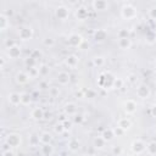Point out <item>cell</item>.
I'll return each instance as SVG.
<instances>
[{
  "instance_id": "6da1fadb",
  "label": "cell",
  "mask_w": 156,
  "mask_h": 156,
  "mask_svg": "<svg viewBox=\"0 0 156 156\" xmlns=\"http://www.w3.org/2000/svg\"><path fill=\"white\" fill-rule=\"evenodd\" d=\"M115 77L111 72H105L104 74L100 76L99 78V85L102 87L104 89H107V88H112L113 87V82H115Z\"/></svg>"
},
{
  "instance_id": "7a4b0ae2",
  "label": "cell",
  "mask_w": 156,
  "mask_h": 156,
  "mask_svg": "<svg viewBox=\"0 0 156 156\" xmlns=\"http://www.w3.org/2000/svg\"><path fill=\"white\" fill-rule=\"evenodd\" d=\"M121 15H122V17L126 18V20H132V18H134V17L136 16V10H135V7H134L133 5L127 4V5H124V6L122 7Z\"/></svg>"
},
{
  "instance_id": "3957f363",
  "label": "cell",
  "mask_w": 156,
  "mask_h": 156,
  "mask_svg": "<svg viewBox=\"0 0 156 156\" xmlns=\"http://www.w3.org/2000/svg\"><path fill=\"white\" fill-rule=\"evenodd\" d=\"M18 37L22 40H29L33 37V29L30 27H28V26H23L18 30Z\"/></svg>"
},
{
  "instance_id": "277c9868",
  "label": "cell",
  "mask_w": 156,
  "mask_h": 156,
  "mask_svg": "<svg viewBox=\"0 0 156 156\" xmlns=\"http://www.w3.org/2000/svg\"><path fill=\"white\" fill-rule=\"evenodd\" d=\"M55 15H56V17L58 18V20H66L68 16H69V10H68V7H66L65 5H60L58 7H56V10H55Z\"/></svg>"
},
{
  "instance_id": "5b68a950",
  "label": "cell",
  "mask_w": 156,
  "mask_h": 156,
  "mask_svg": "<svg viewBox=\"0 0 156 156\" xmlns=\"http://www.w3.org/2000/svg\"><path fill=\"white\" fill-rule=\"evenodd\" d=\"M11 147H17L20 144H21V136L16 133H12V134H9L6 136V140H5Z\"/></svg>"
},
{
  "instance_id": "8992f818",
  "label": "cell",
  "mask_w": 156,
  "mask_h": 156,
  "mask_svg": "<svg viewBox=\"0 0 156 156\" xmlns=\"http://www.w3.org/2000/svg\"><path fill=\"white\" fill-rule=\"evenodd\" d=\"M146 149V145L141 141V140H134L132 143V151L135 154V155H140L145 151Z\"/></svg>"
},
{
  "instance_id": "52a82bcc",
  "label": "cell",
  "mask_w": 156,
  "mask_h": 156,
  "mask_svg": "<svg viewBox=\"0 0 156 156\" xmlns=\"http://www.w3.org/2000/svg\"><path fill=\"white\" fill-rule=\"evenodd\" d=\"M67 43L71 46H79L83 43V38H82V35H79L77 33H72V34H69Z\"/></svg>"
},
{
  "instance_id": "ba28073f",
  "label": "cell",
  "mask_w": 156,
  "mask_h": 156,
  "mask_svg": "<svg viewBox=\"0 0 156 156\" xmlns=\"http://www.w3.org/2000/svg\"><path fill=\"white\" fill-rule=\"evenodd\" d=\"M91 6L95 11H104L108 7V2L106 0H94L91 2Z\"/></svg>"
},
{
  "instance_id": "9c48e42d",
  "label": "cell",
  "mask_w": 156,
  "mask_h": 156,
  "mask_svg": "<svg viewBox=\"0 0 156 156\" xmlns=\"http://www.w3.org/2000/svg\"><path fill=\"white\" fill-rule=\"evenodd\" d=\"M136 95H138L139 98H141V99H146V98H149V95H150V89L147 88V85L141 84V85H139V87L136 88Z\"/></svg>"
},
{
  "instance_id": "30bf717a",
  "label": "cell",
  "mask_w": 156,
  "mask_h": 156,
  "mask_svg": "<svg viewBox=\"0 0 156 156\" xmlns=\"http://www.w3.org/2000/svg\"><path fill=\"white\" fill-rule=\"evenodd\" d=\"M88 16H89V10H88L87 7H84V6H79V7L76 10V17H77L78 20L83 21V20L88 18Z\"/></svg>"
},
{
  "instance_id": "8fae6325",
  "label": "cell",
  "mask_w": 156,
  "mask_h": 156,
  "mask_svg": "<svg viewBox=\"0 0 156 156\" xmlns=\"http://www.w3.org/2000/svg\"><path fill=\"white\" fill-rule=\"evenodd\" d=\"M7 55H9V57H11V58H17V57H20V55H21V48H20L17 44L13 45L12 48L7 49Z\"/></svg>"
},
{
  "instance_id": "7c38bea8",
  "label": "cell",
  "mask_w": 156,
  "mask_h": 156,
  "mask_svg": "<svg viewBox=\"0 0 156 156\" xmlns=\"http://www.w3.org/2000/svg\"><path fill=\"white\" fill-rule=\"evenodd\" d=\"M71 80V76L67 73V72H60L57 74V82L61 84V85H66L68 84Z\"/></svg>"
},
{
  "instance_id": "4fadbf2b",
  "label": "cell",
  "mask_w": 156,
  "mask_h": 156,
  "mask_svg": "<svg viewBox=\"0 0 156 156\" xmlns=\"http://www.w3.org/2000/svg\"><path fill=\"white\" fill-rule=\"evenodd\" d=\"M124 111L127 113H134L136 111V102L134 100H127L124 102Z\"/></svg>"
},
{
  "instance_id": "5bb4252c",
  "label": "cell",
  "mask_w": 156,
  "mask_h": 156,
  "mask_svg": "<svg viewBox=\"0 0 156 156\" xmlns=\"http://www.w3.org/2000/svg\"><path fill=\"white\" fill-rule=\"evenodd\" d=\"M106 38H107V32H106L105 29H96V30L94 32V39H95L96 41L101 43V41H104Z\"/></svg>"
},
{
  "instance_id": "9a60e30c",
  "label": "cell",
  "mask_w": 156,
  "mask_h": 156,
  "mask_svg": "<svg viewBox=\"0 0 156 156\" xmlns=\"http://www.w3.org/2000/svg\"><path fill=\"white\" fill-rule=\"evenodd\" d=\"M30 116H32L33 119L39 121V119H43V118L45 117V113H44V110H43V108H40V107H35V108L32 111Z\"/></svg>"
},
{
  "instance_id": "2e32d148",
  "label": "cell",
  "mask_w": 156,
  "mask_h": 156,
  "mask_svg": "<svg viewBox=\"0 0 156 156\" xmlns=\"http://www.w3.org/2000/svg\"><path fill=\"white\" fill-rule=\"evenodd\" d=\"M78 62H79V58H78V56H76V55H68L67 57H66V65L68 66V67H72V68H74L77 65H78Z\"/></svg>"
},
{
  "instance_id": "e0dca14e",
  "label": "cell",
  "mask_w": 156,
  "mask_h": 156,
  "mask_svg": "<svg viewBox=\"0 0 156 156\" xmlns=\"http://www.w3.org/2000/svg\"><path fill=\"white\" fill-rule=\"evenodd\" d=\"M9 102L13 106H17L21 104V94L18 93H11L9 95Z\"/></svg>"
},
{
  "instance_id": "ac0fdd59",
  "label": "cell",
  "mask_w": 156,
  "mask_h": 156,
  "mask_svg": "<svg viewBox=\"0 0 156 156\" xmlns=\"http://www.w3.org/2000/svg\"><path fill=\"white\" fill-rule=\"evenodd\" d=\"M29 79H30L29 76H28V73H26V72H18V73L16 74V82L20 83V84H26Z\"/></svg>"
},
{
  "instance_id": "d6986e66",
  "label": "cell",
  "mask_w": 156,
  "mask_h": 156,
  "mask_svg": "<svg viewBox=\"0 0 156 156\" xmlns=\"http://www.w3.org/2000/svg\"><path fill=\"white\" fill-rule=\"evenodd\" d=\"M101 136L104 138L105 141H111V140L115 138L113 129H111V128H106V129H104L102 133H101Z\"/></svg>"
},
{
  "instance_id": "ffe728a7",
  "label": "cell",
  "mask_w": 156,
  "mask_h": 156,
  "mask_svg": "<svg viewBox=\"0 0 156 156\" xmlns=\"http://www.w3.org/2000/svg\"><path fill=\"white\" fill-rule=\"evenodd\" d=\"M117 126H118V127H121V128H122V129L126 132V130H128V129L130 128L132 122H130L128 118H126V117H124V118H119V119H118Z\"/></svg>"
},
{
  "instance_id": "44dd1931",
  "label": "cell",
  "mask_w": 156,
  "mask_h": 156,
  "mask_svg": "<svg viewBox=\"0 0 156 156\" xmlns=\"http://www.w3.org/2000/svg\"><path fill=\"white\" fill-rule=\"evenodd\" d=\"M65 112H66V115H68V116H74V115L77 113V107H76V105H74L73 102L66 104V106H65Z\"/></svg>"
},
{
  "instance_id": "7402d4cb",
  "label": "cell",
  "mask_w": 156,
  "mask_h": 156,
  "mask_svg": "<svg viewBox=\"0 0 156 156\" xmlns=\"http://www.w3.org/2000/svg\"><path fill=\"white\" fill-rule=\"evenodd\" d=\"M79 147H80V143H79L78 139H71V140L68 141V149H69L71 151L76 152V151L79 150Z\"/></svg>"
},
{
  "instance_id": "603a6c76",
  "label": "cell",
  "mask_w": 156,
  "mask_h": 156,
  "mask_svg": "<svg viewBox=\"0 0 156 156\" xmlns=\"http://www.w3.org/2000/svg\"><path fill=\"white\" fill-rule=\"evenodd\" d=\"M9 24H10L9 17L5 13H1L0 15V30H5L9 27Z\"/></svg>"
},
{
  "instance_id": "cb8c5ba5",
  "label": "cell",
  "mask_w": 156,
  "mask_h": 156,
  "mask_svg": "<svg viewBox=\"0 0 156 156\" xmlns=\"http://www.w3.org/2000/svg\"><path fill=\"white\" fill-rule=\"evenodd\" d=\"M118 46H119L121 49H124V50L129 49V48L132 46V41H130V38L119 39V40H118Z\"/></svg>"
},
{
  "instance_id": "d4e9b609",
  "label": "cell",
  "mask_w": 156,
  "mask_h": 156,
  "mask_svg": "<svg viewBox=\"0 0 156 156\" xmlns=\"http://www.w3.org/2000/svg\"><path fill=\"white\" fill-rule=\"evenodd\" d=\"M51 140H52V136H51L50 133L44 132V133L40 134V143H41L43 145H44V144H50Z\"/></svg>"
},
{
  "instance_id": "484cf974",
  "label": "cell",
  "mask_w": 156,
  "mask_h": 156,
  "mask_svg": "<svg viewBox=\"0 0 156 156\" xmlns=\"http://www.w3.org/2000/svg\"><path fill=\"white\" fill-rule=\"evenodd\" d=\"M93 144H94V146H95L96 149H102V147L105 146L106 141H105V140H104V138H102V136L100 135V136H96V138L94 139Z\"/></svg>"
},
{
  "instance_id": "4316f807",
  "label": "cell",
  "mask_w": 156,
  "mask_h": 156,
  "mask_svg": "<svg viewBox=\"0 0 156 156\" xmlns=\"http://www.w3.org/2000/svg\"><path fill=\"white\" fill-rule=\"evenodd\" d=\"M41 152H43V155H45V156H51L52 152H54V149H52V146H51L50 144H44V145L41 146Z\"/></svg>"
},
{
  "instance_id": "83f0119b",
  "label": "cell",
  "mask_w": 156,
  "mask_h": 156,
  "mask_svg": "<svg viewBox=\"0 0 156 156\" xmlns=\"http://www.w3.org/2000/svg\"><path fill=\"white\" fill-rule=\"evenodd\" d=\"M32 102V96L28 93H23L21 94V104L23 105H29Z\"/></svg>"
},
{
  "instance_id": "f1b7e54d",
  "label": "cell",
  "mask_w": 156,
  "mask_h": 156,
  "mask_svg": "<svg viewBox=\"0 0 156 156\" xmlns=\"http://www.w3.org/2000/svg\"><path fill=\"white\" fill-rule=\"evenodd\" d=\"M146 150L150 155H156V141H151L146 145Z\"/></svg>"
},
{
  "instance_id": "f546056e",
  "label": "cell",
  "mask_w": 156,
  "mask_h": 156,
  "mask_svg": "<svg viewBox=\"0 0 156 156\" xmlns=\"http://www.w3.org/2000/svg\"><path fill=\"white\" fill-rule=\"evenodd\" d=\"M39 141H40V136H38L35 134H32L29 136V145L30 146H37L39 144Z\"/></svg>"
},
{
  "instance_id": "4dcf8cb0",
  "label": "cell",
  "mask_w": 156,
  "mask_h": 156,
  "mask_svg": "<svg viewBox=\"0 0 156 156\" xmlns=\"http://www.w3.org/2000/svg\"><path fill=\"white\" fill-rule=\"evenodd\" d=\"M93 63H94V66H96V67H101V66L105 63V60H104L102 56H96V57L93 58Z\"/></svg>"
},
{
  "instance_id": "1f68e13d",
  "label": "cell",
  "mask_w": 156,
  "mask_h": 156,
  "mask_svg": "<svg viewBox=\"0 0 156 156\" xmlns=\"http://www.w3.org/2000/svg\"><path fill=\"white\" fill-rule=\"evenodd\" d=\"M35 62H37V60H34L33 57H27L26 60H24V65L27 66V68H32V67H35Z\"/></svg>"
},
{
  "instance_id": "d6a6232c",
  "label": "cell",
  "mask_w": 156,
  "mask_h": 156,
  "mask_svg": "<svg viewBox=\"0 0 156 156\" xmlns=\"http://www.w3.org/2000/svg\"><path fill=\"white\" fill-rule=\"evenodd\" d=\"M84 119H85V117H84V115H82V113H76V115L73 116V121H74V123H77V124H82V123L84 122Z\"/></svg>"
},
{
  "instance_id": "836d02e7",
  "label": "cell",
  "mask_w": 156,
  "mask_h": 156,
  "mask_svg": "<svg viewBox=\"0 0 156 156\" xmlns=\"http://www.w3.org/2000/svg\"><path fill=\"white\" fill-rule=\"evenodd\" d=\"M118 38L119 39H124V38H129V30L126 28H122L118 30Z\"/></svg>"
},
{
  "instance_id": "e575fe53",
  "label": "cell",
  "mask_w": 156,
  "mask_h": 156,
  "mask_svg": "<svg viewBox=\"0 0 156 156\" xmlns=\"http://www.w3.org/2000/svg\"><path fill=\"white\" fill-rule=\"evenodd\" d=\"M38 74H39V68H35V67L28 68V76H29V78H35Z\"/></svg>"
},
{
  "instance_id": "d590c367",
  "label": "cell",
  "mask_w": 156,
  "mask_h": 156,
  "mask_svg": "<svg viewBox=\"0 0 156 156\" xmlns=\"http://www.w3.org/2000/svg\"><path fill=\"white\" fill-rule=\"evenodd\" d=\"M54 130H55V133H57V134H62V133H65V127H63V123L61 122V123H57L55 127H54Z\"/></svg>"
},
{
  "instance_id": "8d00e7d4",
  "label": "cell",
  "mask_w": 156,
  "mask_h": 156,
  "mask_svg": "<svg viewBox=\"0 0 156 156\" xmlns=\"http://www.w3.org/2000/svg\"><path fill=\"white\" fill-rule=\"evenodd\" d=\"M43 43H44L45 46H49V48H51V46L55 45V40H54L52 38H50V37H46V38L43 40Z\"/></svg>"
},
{
  "instance_id": "74e56055",
  "label": "cell",
  "mask_w": 156,
  "mask_h": 156,
  "mask_svg": "<svg viewBox=\"0 0 156 156\" xmlns=\"http://www.w3.org/2000/svg\"><path fill=\"white\" fill-rule=\"evenodd\" d=\"M112 88H116V89H121L123 88V80L121 78H116L115 82H113V87Z\"/></svg>"
},
{
  "instance_id": "f35d334b",
  "label": "cell",
  "mask_w": 156,
  "mask_h": 156,
  "mask_svg": "<svg viewBox=\"0 0 156 156\" xmlns=\"http://www.w3.org/2000/svg\"><path fill=\"white\" fill-rule=\"evenodd\" d=\"M49 73V67L46 66V65H41L40 67H39V74H41V76H46Z\"/></svg>"
},
{
  "instance_id": "ab89813d",
  "label": "cell",
  "mask_w": 156,
  "mask_h": 156,
  "mask_svg": "<svg viewBox=\"0 0 156 156\" xmlns=\"http://www.w3.org/2000/svg\"><path fill=\"white\" fill-rule=\"evenodd\" d=\"M146 40L151 44V43H154L155 40H156V34L154 33V32H149L147 33V35H146Z\"/></svg>"
},
{
  "instance_id": "60d3db41",
  "label": "cell",
  "mask_w": 156,
  "mask_h": 156,
  "mask_svg": "<svg viewBox=\"0 0 156 156\" xmlns=\"http://www.w3.org/2000/svg\"><path fill=\"white\" fill-rule=\"evenodd\" d=\"M30 57H33L34 60H38V58L41 57V52H40L38 49H34V50L30 52Z\"/></svg>"
},
{
  "instance_id": "b9f144b4",
  "label": "cell",
  "mask_w": 156,
  "mask_h": 156,
  "mask_svg": "<svg viewBox=\"0 0 156 156\" xmlns=\"http://www.w3.org/2000/svg\"><path fill=\"white\" fill-rule=\"evenodd\" d=\"M113 133H115V136H121V135H123L124 134V130L121 128V127H116V128H113Z\"/></svg>"
},
{
  "instance_id": "7bdbcfd3",
  "label": "cell",
  "mask_w": 156,
  "mask_h": 156,
  "mask_svg": "<svg viewBox=\"0 0 156 156\" xmlns=\"http://www.w3.org/2000/svg\"><path fill=\"white\" fill-rule=\"evenodd\" d=\"M112 154L116 155V156H121V154H122V147H121V146H113Z\"/></svg>"
},
{
  "instance_id": "ee69618b",
  "label": "cell",
  "mask_w": 156,
  "mask_h": 156,
  "mask_svg": "<svg viewBox=\"0 0 156 156\" xmlns=\"http://www.w3.org/2000/svg\"><path fill=\"white\" fill-rule=\"evenodd\" d=\"M84 95L87 96V98H89V99H91V98H94L95 95H96V93L94 91V90H91V89H88L85 93H84Z\"/></svg>"
},
{
  "instance_id": "f6af8a7d",
  "label": "cell",
  "mask_w": 156,
  "mask_h": 156,
  "mask_svg": "<svg viewBox=\"0 0 156 156\" xmlns=\"http://www.w3.org/2000/svg\"><path fill=\"white\" fill-rule=\"evenodd\" d=\"M149 16H150L152 20H156V6H154V7H151V9L149 10Z\"/></svg>"
},
{
  "instance_id": "bcb514c9",
  "label": "cell",
  "mask_w": 156,
  "mask_h": 156,
  "mask_svg": "<svg viewBox=\"0 0 156 156\" xmlns=\"http://www.w3.org/2000/svg\"><path fill=\"white\" fill-rule=\"evenodd\" d=\"M127 79H128V82H129V83H132V84H134V83L136 82V76H135V74H129Z\"/></svg>"
},
{
  "instance_id": "7dc6e473",
  "label": "cell",
  "mask_w": 156,
  "mask_h": 156,
  "mask_svg": "<svg viewBox=\"0 0 156 156\" xmlns=\"http://www.w3.org/2000/svg\"><path fill=\"white\" fill-rule=\"evenodd\" d=\"M39 88H40V89H48V88H49V83H48L46 80H41V82L39 83Z\"/></svg>"
},
{
  "instance_id": "c3c4849f",
  "label": "cell",
  "mask_w": 156,
  "mask_h": 156,
  "mask_svg": "<svg viewBox=\"0 0 156 156\" xmlns=\"http://www.w3.org/2000/svg\"><path fill=\"white\" fill-rule=\"evenodd\" d=\"M50 89V94L52 95V96H56V95H58V88H55V87H52V88H49Z\"/></svg>"
},
{
  "instance_id": "681fc988",
  "label": "cell",
  "mask_w": 156,
  "mask_h": 156,
  "mask_svg": "<svg viewBox=\"0 0 156 156\" xmlns=\"http://www.w3.org/2000/svg\"><path fill=\"white\" fill-rule=\"evenodd\" d=\"M5 44H6V48H7V49H10V48H12L13 45H16V44H15V41H12V40H10V39H7Z\"/></svg>"
},
{
  "instance_id": "f907efd6",
  "label": "cell",
  "mask_w": 156,
  "mask_h": 156,
  "mask_svg": "<svg viewBox=\"0 0 156 156\" xmlns=\"http://www.w3.org/2000/svg\"><path fill=\"white\" fill-rule=\"evenodd\" d=\"M10 147H11V146H10V145H9V144H7L6 141H5V143L2 144V152H6V151H10Z\"/></svg>"
},
{
  "instance_id": "816d5d0a",
  "label": "cell",
  "mask_w": 156,
  "mask_h": 156,
  "mask_svg": "<svg viewBox=\"0 0 156 156\" xmlns=\"http://www.w3.org/2000/svg\"><path fill=\"white\" fill-rule=\"evenodd\" d=\"M62 123H63V127H65V129H66V130L71 128V122H69V121H67V119H65V121H63Z\"/></svg>"
},
{
  "instance_id": "f5cc1de1",
  "label": "cell",
  "mask_w": 156,
  "mask_h": 156,
  "mask_svg": "<svg viewBox=\"0 0 156 156\" xmlns=\"http://www.w3.org/2000/svg\"><path fill=\"white\" fill-rule=\"evenodd\" d=\"M150 113H151V116H152V117H156V105H154V106L151 107Z\"/></svg>"
},
{
  "instance_id": "db71d44e",
  "label": "cell",
  "mask_w": 156,
  "mask_h": 156,
  "mask_svg": "<svg viewBox=\"0 0 156 156\" xmlns=\"http://www.w3.org/2000/svg\"><path fill=\"white\" fill-rule=\"evenodd\" d=\"M5 62H6V58H5V56H1V58H0V67H1V68H4V66H5Z\"/></svg>"
},
{
  "instance_id": "11a10c76",
  "label": "cell",
  "mask_w": 156,
  "mask_h": 156,
  "mask_svg": "<svg viewBox=\"0 0 156 156\" xmlns=\"http://www.w3.org/2000/svg\"><path fill=\"white\" fill-rule=\"evenodd\" d=\"M2 156H15V154L10 150V151H6V152H2Z\"/></svg>"
},
{
  "instance_id": "9f6ffc18",
  "label": "cell",
  "mask_w": 156,
  "mask_h": 156,
  "mask_svg": "<svg viewBox=\"0 0 156 156\" xmlns=\"http://www.w3.org/2000/svg\"><path fill=\"white\" fill-rule=\"evenodd\" d=\"M76 96H77V98H83V96H84V93H83L82 90H79V91L76 93Z\"/></svg>"
},
{
  "instance_id": "6f0895ef",
  "label": "cell",
  "mask_w": 156,
  "mask_h": 156,
  "mask_svg": "<svg viewBox=\"0 0 156 156\" xmlns=\"http://www.w3.org/2000/svg\"><path fill=\"white\" fill-rule=\"evenodd\" d=\"M83 156H93V155H90V154H85V155H83Z\"/></svg>"
},
{
  "instance_id": "680465c9",
  "label": "cell",
  "mask_w": 156,
  "mask_h": 156,
  "mask_svg": "<svg viewBox=\"0 0 156 156\" xmlns=\"http://www.w3.org/2000/svg\"><path fill=\"white\" fill-rule=\"evenodd\" d=\"M155 79H156V71H155Z\"/></svg>"
},
{
  "instance_id": "91938a15",
  "label": "cell",
  "mask_w": 156,
  "mask_h": 156,
  "mask_svg": "<svg viewBox=\"0 0 156 156\" xmlns=\"http://www.w3.org/2000/svg\"><path fill=\"white\" fill-rule=\"evenodd\" d=\"M155 67H156V62H155Z\"/></svg>"
}]
</instances>
